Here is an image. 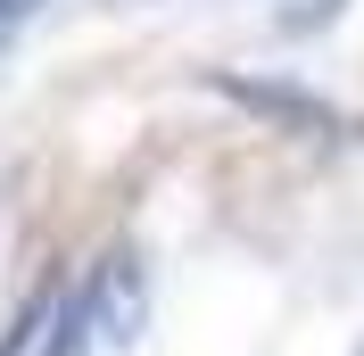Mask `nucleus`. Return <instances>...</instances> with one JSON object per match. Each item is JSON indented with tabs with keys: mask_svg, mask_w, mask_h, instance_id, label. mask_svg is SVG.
Segmentation results:
<instances>
[{
	"mask_svg": "<svg viewBox=\"0 0 364 356\" xmlns=\"http://www.w3.org/2000/svg\"><path fill=\"white\" fill-rule=\"evenodd\" d=\"M33 9H42V0H0V17H33Z\"/></svg>",
	"mask_w": 364,
	"mask_h": 356,
	"instance_id": "nucleus-1",
	"label": "nucleus"
}]
</instances>
